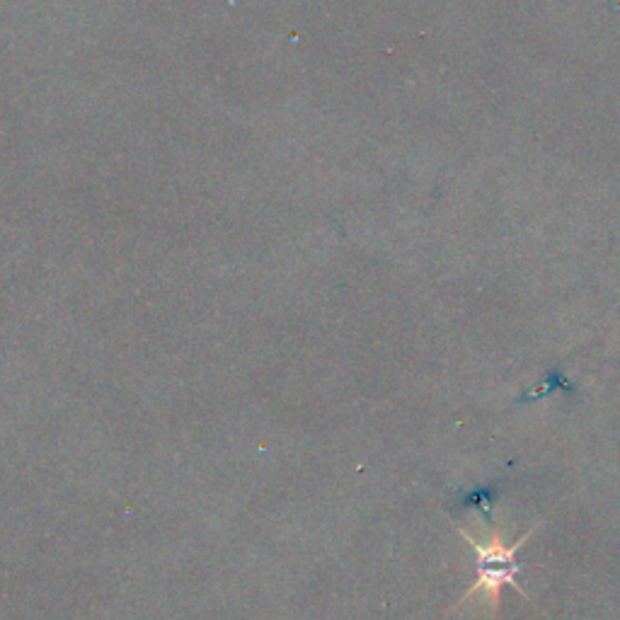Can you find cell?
I'll return each mask as SVG.
<instances>
[{
  "mask_svg": "<svg viewBox=\"0 0 620 620\" xmlns=\"http://www.w3.org/2000/svg\"><path fill=\"white\" fill-rule=\"evenodd\" d=\"M538 526H540V523H535L531 531H526L518 540H514L511 545H506L504 538H501L499 528H494L489 538L477 540L475 535H472L470 531H465L460 523H455L460 538H463L465 543L477 552V562H475L477 579L472 582L470 589L460 596L458 606H463V603L467 599H472L475 594H484V596H487V603H489V613H492V616H497V611H499V591L504 589V586H514L518 594L526 596V599L531 601L528 591L516 582V574L521 572V565L516 562V552L521 550L528 540H531V535L538 531Z\"/></svg>",
  "mask_w": 620,
  "mask_h": 620,
  "instance_id": "6da1fadb",
  "label": "cell"
},
{
  "mask_svg": "<svg viewBox=\"0 0 620 620\" xmlns=\"http://www.w3.org/2000/svg\"><path fill=\"white\" fill-rule=\"evenodd\" d=\"M494 499H497V489H475V492L467 494L463 501H467L465 506H480L482 514H489Z\"/></svg>",
  "mask_w": 620,
  "mask_h": 620,
  "instance_id": "7a4b0ae2",
  "label": "cell"
}]
</instances>
